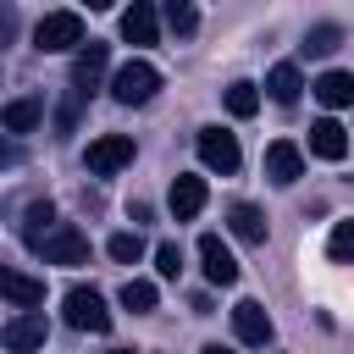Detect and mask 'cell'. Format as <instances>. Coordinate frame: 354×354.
I'll return each instance as SVG.
<instances>
[{
	"label": "cell",
	"mask_w": 354,
	"mask_h": 354,
	"mask_svg": "<svg viewBox=\"0 0 354 354\" xmlns=\"http://www.w3.org/2000/svg\"><path fill=\"white\" fill-rule=\"evenodd\" d=\"M199 266H205V282H216V288H232L238 282V260H232V249L216 232L199 238Z\"/></svg>",
	"instance_id": "obj_9"
},
{
	"label": "cell",
	"mask_w": 354,
	"mask_h": 354,
	"mask_svg": "<svg viewBox=\"0 0 354 354\" xmlns=\"http://www.w3.org/2000/svg\"><path fill=\"white\" fill-rule=\"evenodd\" d=\"M266 177H271L277 188H293V183L304 177V149H299L293 138H277V144H266Z\"/></svg>",
	"instance_id": "obj_8"
},
{
	"label": "cell",
	"mask_w": 354,
	"mask_h": 354,
	"mask_svg": "<svg viewBox=\"0 0 354 354\" xmlns=\"http://www.w3.org/2000/svg\"><path fill=\"white\" fill-rule=\"evenodd\" d=\"M227 227H232V238H243V243H266V216L254 210V205H232L227 210Z\"/></svg>",
	"instance_id": "obj_18"
},
{
	"label": "cell",
	"mask_w": 354,
	"mask_h": 354,
	"mask_svg": "<svg viewBox=\"0 0 354 354\" xmlns=\"http://www.w3.org/2000/svg\"><path fill=\"white\" fill-rule=\"evenodd\" d=\"M310 149H315L321 160H343V155H348V133H343V122H337V116H321V122L310 127Z\"/></svg>",
	"instance_id": "obj_14"
},
{
	"label": "cell",
	"mask_w": 354,
	"mask_h": 354,
	"mask_svg": "<svg viewBox=\"0 0 354 354\" xmlns=\"http://www.w3.org/2000/svg\"><path fill=\"white\" fill-rule=\"evenodd\" d=\"M39 122H44V100H33V94L0 105V127H6V133H33Z\"/></svg>",
	"instance_id": "obj_15"
},
{
	"label": "cell",
	"mask_w": 354,
	"mask_h": 354,
	"mask_svg": "<svg viewBox=\"0 0 354 354\" xmlns=\"http://www.w3.org/2000/svg\"><path fill=\"white\" fill-rule=\"evenodd\" d=\"M100 72H105V44H83L77 50V61H72V100H88L94 88H100Z\"/></svg>",
	"instance_id": "obj_11"
},
{
	"label": "cell",
	"mask_w": 354,
	"mask_h": 354,
	"mask_svg": "<svg viewBox=\"0 0 354 354\" xmlns=\"http://www.w3.org/2000/svg\"><path fill=\"white\" fill-rule=\"evenodd\" d=\"M88 171L94 177H111V171H122L127 160H133V138L127 133H100V138H88Z\"/></svg>",
	"instance_id": "obj_7"
},
{
	"label": "cell",
	"mask_w": 354,
	"mask_h": 354,
	"mask_svg": "<svg viewBox=\"0 0 354 354\" xmlns=\"http://www.w3.org/2000/svg\"><path fill=\"white\" fill-rule=\"evenodd\" d=\"M33 44H39V50H72V44H83V17H77V11H50V17H39Z\"/></svg>",
	"instance_id": "obj_6"
},
{
	"label": "cell",
	"mask_w": 354,
	"mask_h": 354,
	"mask_svg": "<svg viewBox=\"0 0 354 354\" xmlns=\"http://www.w3.org/2000/svg\"><path fill=\"white\" fill-rule=\"evenodd\" d=\"M227 111L232 116H254L260 111V88L254 83H227Z\"/></svg>",
	"instance_id": "obj_24"
},
{
	"label": "cell",
	"mask_w": 354,
	"mask_h": 354,
	"mask_svg": "<svg viewBox=\"0 0 354 354\" xmlns=\"http://www.w3.org/2000/svg\"><path fill=\"white\" fill-rule=\"evenodd\" d=\"M155 271H160V277H177V271H183V249H177V243H160V249H155Z\"/></svg>",
	"instance_id": "obj_27"
},
{
	"label": "cell",
	"mask_w": 354,
	"mask_h": 354,
	"mask_svg": "<svg viewBox=\"0 0 354 354\" xmlns=\"http://www.w3.org/2000/svg\"><path fill=\"white\" fill-rule=\"evenodd\" d=\"M0 299H11L17 310H39L44 304V282L17 271V266H0Z\"/></svg>",
	"instance_id": "obj_12"
},
{
	"label": "cell",
	"mask_w": 354,
	"mask_h": 354,
	"mask_svg": "<svg viewBox=\"0 0 354 354\" xmlns=\"http://www.w3.org/2000/svg\"><path fill=\"white\" fill-rule=\"evenodd\" d=\"M205 210V177H171V216L194 221Z\"/></svg>",
	"instance_id": "obj_16"
},
{
	"label": "cell",
	"mask_w": 354,
	"mask_h": 354,
	"mask_svg": "<svg viewBox=\"0 0 354 354\" xmlns=\"http://www.w3.org/2000/svg\"><path fill=\"white\" fill-rule=\"evenodd\" d=\"M315 100L332 105V111H343V105L354 100V77H348V72H321V77H315Z\"/></svg>",
	"instance_id": "obj_19"
},
{
	"label": "cell",
	"mask_w": 354,
	"mask_h": 354,
	"mask_svg": "<svg viewBox=\"0 0 354 354\" xmlns=\"http://www.w3.org/2000/svg\"><path fill=\"white\" fill-rule=\"evenodd\" d=\"M205 354H232V348H221V343H210V348H205Z\"/></svg>",
	"instance_id": "obj_30"
},
{
	"label": "cell",
	"mask_w": 354,
	"mask_h": 354,
	"mask_svg": "<svg viewBox=\"0 0 354 354\" xmlns=\"http://www.w3.org/2000/svg\"><path fill=\"white\" fill-rule=\"evenodd\" d=\"M17 160H22V149H17L11 138H0V166H17Z\"/></svg>",
	"instance_id": "obj_29"
},
{
	"label": "cell",
	"mask_w": 354,
	"mask_h": 354,
	"mask_svg": "<svg viewBox=\"0 0 354 354\" xmlns=\"http://www.w3.org/2000/svg\"><path fill=\"white\" fill-rule=\"evenodd\" d=\"M11 39H17V11L0 6V44H11Z\"/></svg>",
	"instance_id": "obj_28"
},
{
	"label": "cell",
	"mask_w": 354,
	"mask_h": 354,
	"mask_svg": "<svg viewBox=\"0 0 354 354\" xmlns=\"http://www.w3.org/2000/svg\"><path fill=\"white\" fill-rule=\"evenodd\" d=\"M33 249L44 254V266H83V260H88V238H83L72 221H55Z\"/></svg>",
	"instance_id": "obj_2"
},
{
	"label": "cell",
	"mask_w": 354,
	"mask_h": 354,
	"mask_svg": "<svg viewBox=\"0 0 354 354\" xmlns=\"http://www.w3.org/2000/svg\"><path fill=\"white\" fill-rule=\"evenodd\" d=\"M337 44H343V28H337V22H321V28L304 33V55H332Z\"/></svg>",
	"instance_id": "obj_22"
},
{
	"label": "cell",
	"mask_w": 354,
	"mask_h": 354,
	"mask_svg": "<svg viewBox=\"0 0 354 354\" xmlns=\"http://www.w3.org/2000/svg\"><path fill=\"white\" fill-rule=\"evenodd\" d=\"M199 160H205L210 171L232 177V171L243 166V149H238V138H232L227 127H199Z\"/></svg>",
	"instance_id": "obj_4"
},
{
	"label": "cell",
	"mask_w": 354,
	"mask_h": 354,
	"mask_svg": "<svg viewBox=\"0 0 354 354\" xmlns=\"http://www.w3.org/2000/svg\"><path fill=\"white\" fill-rule=\"evenodd\" d=\"M326 254H332L337 266H348V254H354V221H332V238H326Z\"/></svg>",
	"instance_id": "obj_25"
},
{
	"label": "cell",
	"mask_w": 354,
	"mask_h": 354,
	"mask_svg": "<svg viewBox=\"0 0 354 354\" xmlns=\"http://www.w3.org/2000/svg\"><path fill=\"white\" fill-rule=\"evenodd\" d=\"M111 354H133V348H111Z\"/></svg>",
	"instance_id": "obj_31"
},
{
	"label": "cell",
	"mask_w": 354,
	"mask_h": 354,
	"mask_svg": "<svg viewBox=\"0 0 354 354\" xmlns=\"http://www.w3.org/2000/svg\"><path fill=\"white\" fill-rule=\"evenodd\" d=\"M155 33H160L155 6H149V0H133V6L122 11V39H127V44H155Z\"/></svg>",
	"instance_id": "obj_13"
},
{
	"label": "cell",
	"mask_w": 354,
	"mask_h": 354,
	"mask_svg": "<svg viewBox=\"0 0 354 354\" xmlns=\"http://www.w3.org/2000/svg\"><path fill=\"white\" fill-rule=\"evenodd\" d=\"M66 326H77V332H111V310H105V299L94 293V288H66Z\"/></svg>",
	"instance_id": "obj_3"
},
{
	"label": "cell",
	"mask_w": 354,
	"mask_h": 354,
	"mask_svg": "<svg viewBox=\"0 0 354 354\" xmlns=\"http://www.w3.org/2000/svg\"><path fill=\"white\" fill-rule=\"evenodd\" d=\"M50 221H55V205H50V199H33V205L22 210V238L39 243V238L50 232Z\"/></svg>",
	"instance_id": "obj_20"
},
{
	"label": "cell",
	"mask_w": 354,
	"mask_h": 354,
	"mask_svg": "<svg viewBox=\"0 0 354 354\" xmlns=\"http://www.w3.org/2000/svg\"><path fill=\"white\" fill-rule=\"evenodd\" d=\"M44 332H50L44 315H39V310H22V315H11V321L0 326V348H6V354H39V348H44Z\"/></svg>",
	"instance_id": "obj_5"
},
{
	"label": "cell",
	"mask_w": 354,
	"mask_h": 354,
	"mask_svg": "<svg viewBox=\"0 0 354 354\" xmlns=\"http://www.w3.org/2000/svg\"><path fill=\"white\" fill-rule=\"evenodd\" d=\"M105 249H111V260H122V266H133V260L144 254V238H138V232H116V238H111Z\"/></svg>",
	"instance_id": "obj_26"
},
{
	"label": "cell",
	"mask_w": 354,
	"mask_h": 354,
	"mask_svg": "<svg viewBox=\"0 0 354 354\" xmlns=\"http://www.w3.org/2000/svg\"><path fill=\"white\" fill-rule=\"evenodd\" d=\"M155 88H160V72H155L149 61H127V66H116V77H111V100H116V105H149Z\"/></svg>",
	"instance_id": "obj_1"
},
{
	"label": "cell",
	"mask_w": 354,
	"mask_h": 354,
	"mask_svg": "<svg viewBox=\"0 0 354 354\" xmlns=\"http://www.w3.org/2000/svg\"><path fill=\"white\" fill-rule=\"evenodd\" d=\"M299 88H304V72H299L293 61H277V66L266 72V94H271L277 105H293V100H299Z\"/></svg>",
	"instance_id": "obj_17"
},
{
	"label": "cell",
	"mask_w": 354,
	"mask_h": 354,
	"mask_svg": "<svg viewBox=\"0 0 354 354\" xmlns=\"http://www.w3.org/2000/svg\"><path fill=\"white\" fill-rule=\"evenodd\" d=\"M166 28H171L177 39H188V33L199 28V11H194L188 0H166Z\"/></svg>",
	"instance_id": "obj_23"
},
{
	"label": "cell",
	"mask_w": 354,
	"mask_h": 354,
	"mask_svg": "<svg viewBox=\"0 0 354 354\" xmlns=\"http://www.w3.org/2000/svg\"><path fill=\"white\" fill-rule=\"evenodd\" d=\"M155 299H160V293H155V282H144V277H127V282H122V304H127L133 315H149V310H155Z\"/></svg>",
	"instance_id": "obj_21"
},
{
	"label": "cell",
	"mask_w": 354,
	"mask_h": 354,
	"mask_svg": "<svg viewBox=\"0 0 354 354\" xmlns=\"http://www.w3.org/2000/svg\"><path fill=\"white\" fill-rule=\"evenodd\" d=\"M232 332H238V343L266 348V343H271V315H266V304H260V299H238V304H232Z\"/></svg>",
	"instance_id": "obj_10"
}]
</instances>
